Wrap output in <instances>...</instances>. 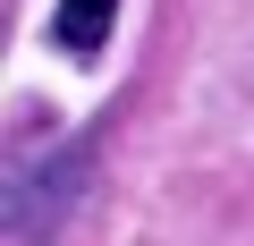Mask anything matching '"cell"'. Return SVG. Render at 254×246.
I'll list each match as a JSON object with an SVG mask.
<instances>
[{
    "mask_svg": "<svg viewBox=\"0 0 254 246\" xmlns=\"http://www.w3.org/2000/svg\"><path fill=\"white\" fill-rule=\"evenodd\" d=\"M110 26H119V0H60V9H51V43H60L76 68H93V60H102Z\"/></svg>",
    "mask_w": 254,
    "mask_h": 246,
    "instance_id": "2",
    "label": "cell"
},
{
    "mask_svg": "<svg viewBox=\"0 0 254 246\" xmlns=\"http://www.w3.org/2000/svg\"><path fill=\"white\" fill-rule=\"evenodd\" d=\"M76 178H85V145H76V153H60L51 170H34V178H17V195H9V229H17L26 246H34V238L51 229L43 212H60V204H76Z\"/></svg>",
    "mask_w": 254,
    "mask_h": 246,
    "instance_id": "1",
    "label": "cell"
}]
</instances>
